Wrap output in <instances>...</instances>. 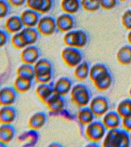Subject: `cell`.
I'll return each mask as SVG.
<instances>
[{"label":"cell","instance_id":"6da1fadb","mask_svg":"<svg viewBox=\"0 0 131 147\" xmlns=\"http://www.w3.org/2000/svg\"><path fill=\"white\" fill-rule=\"evenodd\" d=\"M129 134L122 129L108 131L103 138L102 147H130Z\"/></svg>","mask_w":131,"mask_h":147},{"label":"cell","instance_id":"7a4b0ae2","mask_svg":"<svg viewBox=\"0 0 131 147\" xmlns=\"http://www.w3.org/2000/svg\"><path fill=\"white\" fill-rule=\"evenodd\" d=\"M34 79L39 84L49 83L53 77L52 64L45 58L39 59L33 65Z\"/></svg>","mask_w":131,"mask_h":147},{"label":"cell","instance_id":"3957f363","mask_svg":"<svg viewBox=\"0 0 131 147\" xmlns=\"http://www.w3.org/2000/svg\"><path fill=\"white\" fill-rule=\"evenodd\" d=\"M71 102L80 108L88 106L91 100L90 92L84 84H76L72 87L70 92Z\"/></svg>","mask_w":131,"mask_h":147},{"label":"cell","instance_id":"277c9868","mask_svg":"<svg viewBox=\"0 0 131 147\" xmlns=\"http://www.w3.org/2000/svg\"><path fill=\"white\" fill-rule=\"evenodd\" d=\"M88 37L87 33L81 30H72L63 36V41L68 47L80 49L87 45Z\"/></svg>","mask_w":131,"mask_h":147},{"label":"cell","instance_id":"5b68a950","mask_svg":"<svg viewBox=\"0 0 131 147\" xmlns=\"http://www.w3.org/2000/svg\"><path fill=\"white\" fill-rule=\"evenodd\" d=\"M106 130L102 122L94 120L86 126L85 135L89 142L98 143L103 140Z\"/></svg>","mask_w":131,"mask_h":147},{"label":"cell","instance_id":"8992f818","mask_svg":"<svg viewBox=\"0 0 131 147\" xmlns=\"http://www.w3.org/2000/svg\"><path fill=\"white\" fill-rule=\"evenodd\" d=\"M62 60L66 65L70 68H75L82 61L83 56L78 48L66 47L61 53Z\"/></svg>","mask_w":131,"mask_h":147},{"label":"cell","instance_id":"52a82bcc","mask_svg":"<svg viewBox=\"0 0 131 147\" xmlns=\"http://www.w3.org/2000/svg\"><path fill=\"white\" fill-rule=\"evenodd\" d=\"M88 107L96 118L102 117L109 111V102L102 95H97L92 98Z\"/></svg>","mask_w":131,"mask_h":147},{"label":"cell","instance_id":"ba28073f","mask_svg":"<svg viewBox=\"0 0 131 147\" xmlns=\"http://www.w3.org/2000/svg\"><path fill=\"white\" fill-rule=\"evenodd\" d=\"M36 29L39 33L43 35H51L57 29L56 19L51 16H44L39 20Z\"/></svg>","mask_w":131,"mask_h":147},{"label":"cell","instance_id":"9c48e42d","mask_svg":"<svg viewBox=\"0 0 131 147\" xmlns=\"http://www.w3.org/2000/svg\"><path fill=\"white\" fill-rule=\"evenodd\" d=\"M18 94L11 86L0 88V107L14 106L17 100Z\"/></svg>","mask_w":131,"mask_h":147},{"label":"cell","instance_id":"30bf717a","mask_svg":"<svg viewBox=\"0 0 131 147\" xmlns=\"http://www.w3.org/2000/svg\"><path fill=\"white\" fill-rule=\"evenodd\" d=\"M40 51L36 46L32 45L23 49L20 54V58L24 64L33 65L39 59Z\"/></svg>","mask_w":131,"mask_h":147},{"label":"cell","instance_id":"8fae6325","mask_svg":"<svg viewBox=\"0 0 131 147\" xmlns=\"http://www.w3.org/2000/svg\"><path fill=\"white\" fill-rule=\"evenodd\" d=\"M72 87L71 79L66 76L61 77L54 84V93L64 97L70 93Z\"/></svg>","mask_w":131,"mask_h":147},{"label":"cell","instance_id":"7c38bea8","mask_svg":"<svg viewBox=\"0 0 131 147\" xmlns=\"http://www.w3.org/2000/svg\"><path fill=\"white\" fill-rule=\"evenodd\" d=\"M38 140L37 131L30 129L21 133L17 137V141L22 144L21 147L35 146Z\"/></svg>","mask_w":131,"mask_h":147},{"label":"cell","instance_id":"4fadbf2b","mask_svg":"<svg viewBox=\"0 0 131 147\" xmlns=\"http://www.w3.org/2000/svg\"><path fill=\"white\" fill-rule=\"evenodd\" d=\"M47 120V116L45 113L38 111L33 113L28 121L29 129L36 131L40 130L45 126Z\"/></svg>","mask_w":131,"mask_h":147},{"label":"cell","instance_id":"5bb4252c","mask_svg":"<svg viewBox=\"0 0 131 147\" xmlns=\"http://www.w3.org/2000/svg\"><path fill=\"white\" fill-rule=\"evenodd\" d=\"M25 3L28 9L38 13L44 14L51 9L53 1L51 0H27Z\"/></svg>","mask_w":131,"mask_h":147},{"label":"cell","instance_id":"9a60e30c","mask_svg":"<svg viewBox=\"0 0 131 147\" xmlns=\"http://www.w3.org/2000/svg\"><path fill=\"white\" fill-rule=\"evenodd\" d=\"M56 22L57 29L60 32L66 33L72 30L75 24L73 16L66 13L59 16L56 19Z\"/></svg>","mask_w":131,"mask_h":147},{"label":"cell","instance_id":"2e32d148","mask_svg":"<svg viewBox=\"0 0 131 147\" xmlns=\"http://www.w3.org/2000/svg\"><path fill=\"white\" fill-rule=\"evenodd\" d=\"M102 117L101 122L107 130L119 128L121 124V118L116 111H109Z\"/></svg>","mask_w":131,"mask_h":147},{"label":"cell","instance_id":"e0dca14e","mask_svg":"<svg viewBox=\"0 0 131 147\" xmlns=\"http://www.w3.org/2000/svg\"><path fill=\"white\" fill-rule=\"evenodd\" d=\"M45 105L51 113H59L64 109L65 99L63 96L54 94Z\"/></svg>","mask_w":131,"mask_h":147},{"label":"cell","instance_id":"ac0fdd59","mask_svg":"<svg viewBox=\"0 0 131 147\" xmlns=\"http://www.w3.org/2000/svg\"><path fill=\"white\" fill-rule=\"evenodd\" d=\"M17 116V110L14 106L0 107V124H12Z\"/></svg>","mask_w":131,"mask_h":147},{"label":"cell","instance_id":"d6986e66","mask_svg":"<svg viewBox=\"0 0 131 147\" xmlns=\"http://www.w3.org/2000/svg\"><path fill=\"white\" fill-rule=\"evenodd\" d=\"M18 33L22 41L26 47L33 45L38 38L39 33L34 27L24 28Z\"/></svg>","mask_w":131,"mask_h":147},{"label":"cell","instance_id":"ffe728a7","mask_svg":"<svg viewBox=\"0 0 131 147\" xmlns=\"http://www.w3.org/2000/svg\"><path fill=\"white\" fill-rule=\"evenodd\" d=\"M20 16L25 27L34 28L36 26L40 18L38 13L29 9L24 10Z\"/></svg>","mask_w":131,"mask_h":147},{"label":"cell","instance_id":"44dd1931","mask_svg":"<svg viewBox=\"0 0 131 147\" xmlns=\"http://www.w3.org/2000/svg\"><path fill=\"white\" fill-rule=\"evenodd\" d=\"M53 83L39 84L35 90V93L38 98L44 104H45L54 93Z\"/></svg>","mask_w":131,"mask_h":147},{"label":"cell","instance_id":"7402d4cb","mask_svg":"<svg viewBox=\"0 0 131 147\" xmlns=\"http://www.w3.org/2000/svg\"><path fill=\"white\" fill-rule=\"evenodd\" d=\"M16 128L12 124H1L0 142L5 144L12 142L16 137Z\"/></svg>","mask_w":131,"mask_h":147},{"label":"cell","instance_id":"603a6c76","mask_svg":"<svg viewBox=\"0 0 131 147\" xmlns=\"http://www.w3.org/2000/svg\"><path fill=\"white\" fill-rule=\"evenodd\" d=\"M24 26L20 16L13 15L8 17L5 23L7 32L11 33H18L22 30Z\"/></svg>","mask_w":131,"mask_h":147},{"label":"cell","instance_id":"cb8c5ba5","mask_svg":"<svg viewBox=\"0 0 131 147\" xmlns=\"http://www.w3.org/2000/svg\"><path fill=\"white\" fill-rule=\"evenodd\" d=\"M95 116L88 106L79 109L77 113L78 122L82 126H86L94 121Z\"/></svg>","mask_w":131,"mask_h":147},{"label":"cell","instance_id":"d4e9b609","mask_svg":"<svg viewBox=\"0 0 131 147\" xmlns=\"http://www.w3.org/2000/svg\"><path fill=\"white\" fill-rule=\"evenodd\" d=\"M93 83L95 88L99 91H106L111 86L112 78L108 72L99 77Z\"/></svg>","mask_w":131,"mask_h":147},{"label":"cell","instance_id":"484cf974","mask_svg":"<svg viewBox=\"0 0 131 147\" xmlns=\"http://www.w3.org/2000/svg\"><path fill=\"white\" fill-rule=\"evenodd\" d=\"M32 85L33 80L17 77L14 81L13 87L17 93L25 94L31 89Z\"/></svg>","mask_w":131,"mask_h":147},{"label":"cell","instance_id":"4316f807","mask_svg":"<svg viewBox=\"0 0 131 147\" xmlns=\"http://www.w3.org/2000/svg\"><path fill=\"white\" fill-rule=\"evenodd\" d=\"M89 64L86 61H82L75 68L74 75L75 78L79 81H83L89 76Z\"/></svg>","mask_w":131,"mask_h":147},{"label":"cell","instance_id":"83f0119b","mask_svg":"<svg viewBox=\"0 0 131 147\" xmlns=\"http://www.w3.org/2000/svg\"><path fill=\"white\" fill-rule=\"evenodd\" d=\"M16 74L18 78L33 80L35 76L33 65L24 63L18 67Z\"/></svg>","mask_w":131,"mask_h":147},{"label":"cell","instance_id":"f1b7e54d","mask_svg":"<svg viewBox=\"0 0 131 147\" xmlns=\"http://www.w3.org/2000/svg\"><path fill=\"white\" fill-rule=\"evenodd\" d=\"M80 1L79 0H63L61 7L65 13L73 14L78 12L80 9Z\"/></svg>","mask_w":131,"mask_h":147},{"label":"cell","instance_id":"f546056e","mask_svg":"<svg viewBox=\"0 0 131 147\" xmlns=\"http://www.w3.org/2000/svg\"><path fill=\"white\" fill-rule=\"evenodd\" d=\"M118 63L122 65H128L131 63V48L127 46L122 47L117 54Z\"/></svg>","mask_w":131,"mask_h":147},{"label":"cell","instance_id":"4dcf8cb0","mask_svg":"<svg viewBox=\"0 0 131 147\" xmlns=\"http://www.w3.org/2000/svg\"><path fill=\"white\" fill-rule=\"evenodd\" d=\"M107 72V69L105 65L101 63H97L91 67L88 77L91 81L93 82L99 77Z\"/></svg>","mask_w":131,"mask_h":147},{"label":"cell","instance_id":"1f68e13d","mask_svg":"<svg viewBox=\"0 0 131 147\" xmlns=\"http://www.w3.org/2000/svg\"><path fill=\"white\" fill-rule=\"evenodd\" d=\"M116 111L122 119L131 115V99H126L121 101L117 106Z\"/></svg>","mask_w":131,"mask_h":147},{"label":"cell","instance_id":"d6a6232c","mask_svg":"<svg viewBox=\"0 0 131 147\" xmlns=\"http://www.w3.org/2000/svg\"><path fill=\"white\" fill-rule=\"evenodd\" d=\"M80 6L85 11L90 12H95L99 9V1L82 0L80 1Z\"/></svg>","mask_w":131,"mask_h":147},{"label":"cell","instance_id":"836d02e7","mask_svg":"<svg viewBox=\"0 0 131 147\" xmlns=\"http://www.w3.org/2000/svg\"><path fill=\"white\" fill-rule=\"evenodd\" d=\"M10 5L8 1L0 0V19L7 16L10 11Z\"/></svg>","mask_w":131,"mask_h":147},{"label":"cell","instance_id":"e575fe53","mask_svg":"<svg viewBox=\"0 0 131 147\" xmlns=\"http://www.w3.org/2000/svg\"><path fill=\"white\" fill-rule=\"evenodd\" d=\"M11 42L13 47L16 49H23L26 47L22 41L20 36L19 33H16L11 38Z\"/></svg>","mask_w":131,"mask_h":147},{"label":"cell","instance_id":"d590c367","mask_svg":"<svg viewBox=\"0 0 131 147\" xmlns=\"http://www.w3.org/2000/svg\"><path fill=\"white\" fill-rule=\"evenodd\" d=\"M122 24L126 29L131 30V11L127 10L122 17Z\"/></svg>","mask_w":131,"mask_h":147},{"label":"cell","instance_id":"8d00e7d4","mask_svg":"<svg viewBox=\"0 0 131 147\" xmlns=\"http://www.w3.org/2000/svg\"><path fill=\"white\" fill-rule=\"evenodd\" d=\"M99 2L100 7L106 10L113 9L117 4V2L115 0H101Z\"/></svg>","mask_w":131,"mask_h":147},{"label":"cell","instance_id":"74e56055","mask_svg":"<svg viewBox=\"0 0 131 147\" xmlns=\"http://www.w3.org/2000/svg\"><path fill=\"white\" fill-rule=\"evenodd\" d=\"M122 121V129L127 132H131V115L123 118Z\"/></svg>","mask_w":131,"mask_h":147},{"label":"cell","instance_id":"f35d334b","mask_svg":"<svg viewBox=\"0 0 131 147\" xmlns=\"http://www.w3.org/2000/svg\"><path fill=\"white\" fill-rule=\"evenodd\" d=\"M8 38L9 36L7 32L0 29V48L3 47L7 43Z\"/></svg>","mask_w":131,"mask_h":147},{"label":"cell","instance_id":"ab89813d","mask_svg":"<svg viewBox=\"0 0 131 147\" xmlns=\"http://www.w3.org/2000/svg\"><path fill=\"white\" fill-rule=\"evenodd\" d=\"M8 2L10 5L15 7H18L24 5L26 3L25 0H9Z\"/></svg>","mask_w":131,"mask_h":147},{"label":"cell","instance_id":"60d3db41","mask_svg":"<svg viewBox=\"0 0 131 147\" xmlns=\"http://www.w3.org/2000/svg\"><path fill=\"white\" fill-rule=\"evenodd\" d=\"M47 147H64V146L59 142H53L48 144Z\"/></svg>","mask_w":131,"mask_h":147},{"label":"cell","instance_id":"b9f144b4","mask_svg":"<svg viewBox=\"0 0 131 147\" xmlns=\"http://www.w3.org/2000/svg\"><path fill=\"white\" fill-rule=\"evenodd\" d=\"M84 147H100L98 144L95 142H89L87 143Z\"/></svg>","mask_w":131,"mask_h":147},{"label":"cell","instance_id":"7bdbcfd3","mask_svg":"<svg viewBox=\"0 0 131 147\" xmlns=\"http://www.w3.org/2000/svg\"><path fill=\"white\" fill-rule=\"evenodd\" d=\"M127 39L131 45V32H130L128 35Z\"/></svg>","mask_w":131,"mask_h":147},{"label":"cell","instance_id":"ee69618b","mask_svg":"<svg viewBox=\"0 0 131 147\" xmlns=\"http://www.w3.org/2000/svg\"><path fill=\"white\" fill-rule=\"evenodd\" d=\"M0 147H7V145L0 142Z\"/></svg>","mask_w":131,"mask_h":147},{"label":"cell","instance_id":"f6af8a7d","mask_svg":"<svg viewBox=\"0 0 131 147\" xmlns=\"http://www.w3.org/2000/svg\"><path fill=\"white\" fill-rule=\"evenodd\" d=\"M129 137L130 139V142L131 144V132L130 133V134H129Z\"/></svg>","mask_w":131,"mask_h":147},{"label":"cell","instance_id":"bcb514c9","mask_svg":"<svg viewBox=\"0 0 131 147\" xmlns=\"http://www.w3.org/2000/svg\"><path fill=\"white\" fill-rule=\"evenodd\" d=\"M130 7H131V3H130Z\"/></svg>","mask_w":131,"mask_h":147},{"label":"cell","instance_id":"7dc6e473","mask_svg":"<svg viewBox=\"0 0 131 147\" xmlns=\"http://www.w3.org/2000/svg\"><path fill=\"white\" fill-rule=\"evenodd\" d=\"M36 147L35 146H34V147Z\"/></svg>","mask_w":131,"mask_h":147},{"label":"cell","instance_id":"c3c4849f","mask_svg":"<svg viewBox=\"0 0 131 147\" xmlns=\"http://www.w3.org/2000/svg\"></svg>","mask_w":131,"mask_h":147},{"label":"cell","instance_id":"681fc988","mask_svg":"<svg viewBox=\"0 0 131 147\" xmlns=\"http://www.w3.org/2000/svg\"><path fill=\"white\" fill-rule=\"evenodd\" d=\"M0 88H1V87H0Z\"/></svg>","mask_w":131,"mask_h":147}]
</instances>
